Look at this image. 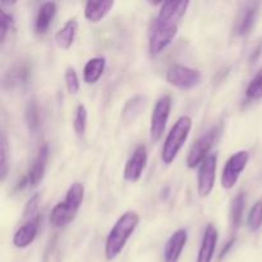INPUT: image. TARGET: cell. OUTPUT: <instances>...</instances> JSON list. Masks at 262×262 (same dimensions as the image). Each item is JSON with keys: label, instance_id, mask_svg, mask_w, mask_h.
Instances as JSON below:
<instances>
[{"label": "cell", "instance_id": "cell-1", "mask_svg": "<svg viewBox=\"0 0 262 262\" xmlns=\"http://www.w3.org/2000/svg\"><path fill=\"white\" fill-rule=\"evenodd\" d=\"M138 224H140V216L136 211L124 212L117 220L105 242V256L107 260H114L117 256H119Z\"/></svg>", "mask_w": 262, "mask_h": 262}, {"label": "cell", "instance_id": "cell-2", "mask_svg": "<svg viewBox=\"0 0 262 262\" xmlns=\"http://www.w3.org/2000/svg\"><path fill=\"white\" fill-rule=\"evenodd\" d=\"M84 197V187L79 182H74L68 188L64 201L58 202L51 210L50 223L54 228H63L76 217Z\"/></svg>", "mask_w": 262, "mask_h": 262}, {"label": "cell", "instance_id": "cell-3", "mask_svg": "<svg viewBox=\"0 0 262 262\" xmlns=\"http://www.w3.org/2000/svg\"><path fill=\"white\" fill-rule=\"evenodd\" d=\"M191 129L192 119L188 115H183L174 123L170 132L166 136L163 151H161V160H163L164 164L169 165V164L176 160L177 155H178L181 148L183 147L184 142L188 138Z\"/></svg>", "mask_w": 262, "mask_h": 262}, {"label": "cell", "instance_id": "cell-4", "mask_svg": "<svg viewBox=\"0 0 262 262\" xmlns=\"http://www.w3.org/2000/svg\"><path fill=\"white\" fill-rule=\"evenodd\" d=\"M178 33V23L161 20L158 17L151 22L148 30V50L151 55H158L168 48Z\"/></svg>", "mask_w": 262, "mask_h": 262}, {"label": "cell", "instance_id": "cell-5", "mask_svg": "<svg viewBox=\"0 0 262 262\" xmlns=\"http://www.w3.org/2000/svg\"><path fill=\"white\" fill-rule=\"evenodd\" d=\"M222 132V125H214L210 129H207L196 142L192 145L189 150L188 156H187V166L189 169H193L196 166L201 165L202 161L210 155V150L212 148L214 143L216 142Z\"/></svg>", "mask_w": 262, "mask_h": 262}, {"label": "cell", "instance_id": "cell-6", "mask_svg": "<svg viewBox=\"0 0 262 262\" xmlns=\"http://www.w3.org/2000/svg\"><path fill=\"white\" fill-rule=\"evenodd\" d=\"M202 74L199 69L189 68L182 64H173L166 71V81L181 90H189L200 84Z\"/></svg>", "mask_w": 262, "mask_h": 262}, {"label": "cell", "instance_id": "cell-7", "mask_svg": "<svg viewBox=\"0 0 262 262\" xmlns=\"http://www.w3.org/2000/svg\"><path fill=\"white\" fill-rule=\"evenodd\" d=\"M248 160H250V154L248 151H238V152L233 154L229 159H228L227 164L223 168L222 173V186L225 189H232L233 187L237 184L238 179H239L241 174L245 170L247 166Z\"/></svg>", "mask_w": 262, "mask_h": 262}, {"label": "cell", "instance_id": "cell-8", "mask_svg": "<svg viewBox=\"0 0 262 262\" xmlns=\"http://www.w3.org/2000/svg\"><path fill=\"white\" fill-rule=\"evenodd\" d=\"M171 110V97L169 95H164L156 101L151 114L150 122V135L154 141L160 140L165 130L166 123L170 117Z\"/></svg>", "mask_w": 262, "mask_h": 262}, {"label": "cell", "instance_id": "cell-9", "mask_svg": "<svg viewBox=\"0 0 262 262\" xmlns=\"http://www.w3.org/2000/svg\"><path fill=\"white\" fill-rule=\"evenodd\" d=\"M49 160V146L42 145L38 148L37 154H36L33 163L31 165L30 170L26 174L25 178L18 183L17 189H23L26 187H35L42 181L43 176H45L46 165H48Z\"/></svg>", "mask_w": 262, "mask_h": 262}, {"label": "cell", "instance_id": "cell-10", "mask_svg": "<svg viewBox=\"0 0 262 262\" xmlns=\"http://www.w3.org/2000/svg\"><path fill=\"white\" fill-rule=\"evenodd\" d=\"M217 155L210 154L201 163L199 169V179H197V191L200 197H207L212 192L216 179Z\"/></svg>", "mask_w": 262, "mask_h": 262}, {"label": "cell", "instance_id": "cell-11", "mask_svg": "<svg viewBox=\"0 0 262 262\" xmlns=\"http://www.w3.org/2000/svg\"><path fill=\"white\" fill-rule=\"evenodd\" d=\"M147 148L145 145H140L135 148L132 155L125 163L124 178L128 182H137L142 177L143 170L147 164Z\"/></svg>", "mask_w": 262, "mask_h": 262}, {"label": "cell", "instance_id": "cell-12", "mask_svg": "<svg viewBox=\"0 0 262 262\" xmlns=\"http://www.w3.org/2000/svg\"><path fill=\"white\" fill-rule=\"evenodd\" d=\"M41 224V216L40 215H35L31 217L27 223L18 228L17 232L14 233L13 237V245L17 248H26L36 239L37 237L38 229H40Z\"/></svg>", "mask_w": 262, "mask_h": 262}, {"label": "cell", "instance_id": "cell-13", "mask_svg": "<svg viewBox=\"0 0 262 262\" xmlns=\"http://www.w3.org/2000/svg\"><path fill=\"white\" fill-rule=\"evenodd\" d=\"M188 241V233L184 229H178L170 235L164 248V261L165 262H178L181 258L184 246Z\"/></svg>", "mask_w": 262, "mask_h": 262}, {"label": "cell", "instance_id": "cell-14", "mask_svg": "<svg viewBox=\"0 0 262 262\" xmlns=\"http://www.w3.org/2000/svg\"><path fill=\"white\" fill-rule=\"evenodd\" d=\"M258 7H260V4H257V3H251V4H247L241 10L237 17V20H235V35L246 36L251 32V30L255 26L256 19H257Z\"/></svg>", "mask_w": 262, "mask_h": 262}, {"label": "cell", "instance_id": "cell-15", "mask_svg": "<svg viewBox=\"0 0 262 262\" xmlns=\"http://www.w3.org/2000/svg\"><path fill=\"white\" fill-rule=\"evenodd\" d=\"M189 7V2L187 0H178V2H164L161 3L160 10H159L158 18L161 20H168V22L178 23L186 14L187 9Z\"/></svg>", "mask_w": 262, "mask_h": 262}, {"label": "cell", "instance_id": "cell-16", "mask_svg": "<svg viewBox=\"0 0 262 262\" xmlns=\"http://www.w3.org/2000/svg\"><path fill=\"white\" fill-rule=\"evenodd\" d=\"M217 245V230L212 224H209L205 229L202 237L201 246H200L197 262H211L214 258L215 248Z\"/></svg>", "mask_w": 262, "mask_h": 262}, {"label": "cell", "instance_id": "cell-17", "mask_svg": "<svg viewBox=\"0 0 262 262\" xmlns=\"http://www.w3.org/2000/svg\"><path fill=\"white\" fill-rule=\"evenodd\" d=\"M56 14V3L45 2L38 8L35 19V31L37 35H45Z\"/></svg>", "mask_w": 262, "mask_h": 262}, {"label": "cell", "instance_id": "cell-18", "mask_svg": "<svg viewBox=\"0 0 262 262\" xmlns=\"http://www.w3.org/2000/svg\"><path fill=\"white\" fill-rule=\"evenodd\" d=\"M77 30H78V22L76 18H71L64 23L63 27L55 33V42L60 49L68 50L74 42Z\"/></svg>", "mask_w": 262, "mask_h": 262}, {"label": "cell", "instance_id": "cell-19", "mask_svg": "<svg viewBox=\"0 0 262 262\" xmlns=\"http://www.w3.org/2000/svg\"><path fill=\"white\" fill-rule=\"evenodd\" d=\"M114 2L104 0V2H87L84 5V17L92 23H97L112 10Z\"/></svg>", "mask_w": 262, "mask_h": 262}, {"label": "cell", "instance_id": "cell-20", "mask_svg": "<svg viewBox=\"0 0 262 262\" xmlns=\"http://www.w3.org/2000/svg\"><path fill=\"white\" fill-rule=\"evenodd\" d=\"M105 66H106V60L102 56H96V58H91L86 63L83 68V79L87 84H94L101 78L104 74Z\"/></svg>", "mask_w": 262, "mask_h": 262}, {"label": "cell", "instance_id": "cell-21", "mask_svg": "<svg viewBox=\"0 0 262 262\" xmlns=\"http://www.w3.org/2000/svg\"><path fill=\"white\" fill-rule=\"evenodd\" d=\"M146 106V97L142 96V95H136L132 99L128 100L125 102L124 107H123L122 117L123 120L127 123L133 122L138 115L142 113V110L145 109Z\"/></svg>", "mask_w": 262, "mask_h": 262}, {"label": "cell", "instance_id": "cell-22", "mask_svg": "<svg viewBox=\"0 0 262 262\" xmlns=\"http://www.w3.org/2000/svg\"><path fill=\"white\" fill-rule=\"evenodd\" d=\"M31 69L27 64H18V66L13 67L9 72L7 73L4 79V83L9 84V87L22 86L26 84L30 79Z\"/></svg>", "mask_w": 262, "mask_h": 262}, {"label": "cell", "instance_id": "cell-23", "mask_svg": "<svg viewBox=\"0 0 262 262\" xmlns=\"http://www.w3.org/2000/svg\"><path fill=\"white\" fill-rule=\"evenodd\" d=\"M245 205H246V196L243 192L235 196V199L233 200L232 206H230V227H232L233 232L239 228L241 223L243 219V211H245Z\"/></svg>", "mask_w": 262, "mask_h": 262}, {"label": "cell", "instance_id": "cell-24", "mask_svg": "<svg viewBox=\"0 0 262 262\" xmlns=\"http://www.w3.org/2000/svg\"><path fill=\"white\" fill-rule=\"evenodd\" d=\"M9 145L5 135L3 133L0 138V181L4 182L9 173Z\"/></svg>", "mask_w": 262, "mask_h": 262}, {"label": "cell", "instance_id": "cell-25", "mask_svg": "<svg viewBox=\"0 0 262 262\" xmlns=\"http://www.w3.org/2000/svg\"><path fill=\"white\" fill-rule=\"evenodd\" d=\"M26 122L31 132H36L40 125V113L35 100H31L26 107Z\"/></svg>", "mask_w": 262, "mask_h": 262}, {"label": "cell", "instance_id": "cell-26", "mask_svg": "<svg viewBox=\"0 0 262 262\" xmlns=\"http://www.w3.org/2000/svg\"><path fill=\"white\" fill-rule=\"evenodd\" d=\"M247 225L251 232H257L262 227V201H257L248 214Z\"/></svg>", "mask_w": 262, "mask_h": 262}, {"label": "cell", "instance_id": "cell-27", "mask_svg": "<svg viewBox=\"0 0 262 262\" xmlns=\"http://www.w3.org/2000/svg\"><path fill=\"white\" fill-rule=\"evenodd\" d=\"M73 127L77 135L81 137L83 136L84 130L87 127V109L83 104H79L76 109V114H74Z\"/></svg>", "mask_w": 262, "mask_h": 262}, {"label": "cell", "instance_id": "cell-28", "mask_svg": "<svg viewBox=\"0 0 262 262\" xmlns=\"http://www.w3.org/2000/svg\"><path fill=\"white\" fill-rule=\"evenodd\" d=\"M246 95L250 100L262 99V69L257 72V74L250 82L246 90Z\"/></svg>", "mask_w": 262, "mask_h": 262}, {"label": "cell", "instance_id": "cell-29", "mask_svg": "<svg viewBox=\"0 0 262 262\" xmlns=\"http://www.w3.org/2000/svg\"><path fill=\"white\" fill-rule=\"evenodd\" d=\"M13 23H14L13 15L5 12L4 9L0 10V43H2V45L5 42L8 32L12 30Z\"/></svg>", "mask_w": 262, "mask_h": 262}, {"label": "cell", "instance_id": "cell-30", "mask_svg": "<svg viewBox=\"0 0 262 262\" xmlns=\"http://www.w3.org/2000/svg\"><path fill=\"white\" fill-rule=\"evenodd\" d=\"M64 78H66L67 90H68L69 94L76 95L77 92L79 91V79H78V76H77L76 69L72 68V67L67 68Z\"/></svg>", "mask_w": 262, "mask_h": 262}, {"label": "cell", "instance_id": "cell-31", "mask_svg": "<svg viewBox=\"0 0 262 262\" xmlns=\"http://www.w3.org/2000/svg\"><path fill=\"white\" fill-rule=\"evenodd\" d=\"M38 201H40V196L38 194H35L33 197H31V200L28 201L27 206H26L25 215H32L35 214V211L38 207Z\"/></svg>", "mask_w": 262, "mask_h": 262}, {"label": "cell", "instance_id": "cell-32", "mask_svg": "<svg viewBox=\"0 0 262 262\" xmlns=\"http://www.w3.org/2000/svg\"><path fill=\"white\" fill-rule=\"evenodd\" d=\"M233 243H234V238H232V239H230L229 241V242H228L227 243V246H225V247L224 248H223V251H222V253H220V260H222V258L223 257H224V256L225 255H227V253H228V251H229L230 250V248H232V246H233Z\"/></svg>", "mask_w": 262, "mask_h": 262}]
</instances>
